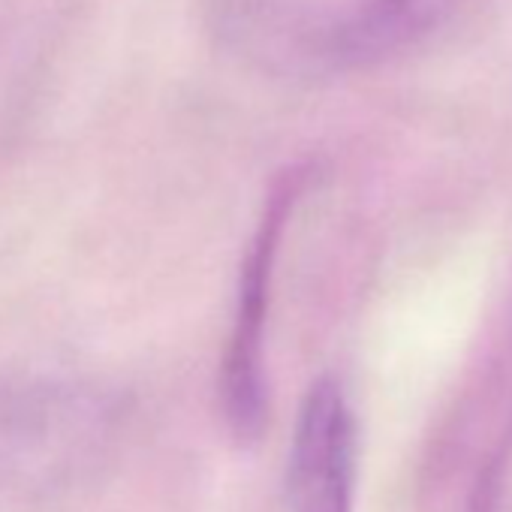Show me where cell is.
I'll use <instances>...</instances> for the list:
<instances>
[{
	"label": "cell",
	"mask_w": 512,
	"mask_h": 512,
	"mask_svg": "<svg viewBox=\"0 0 512 512\" xmlns=\"http://www.w3.org/2000/svg\"><path fill=\"white\" fill-rule=\"evenodd\" d=\"M470 0H205L211 37L275 79H338L401 61L446 34Z\"/></svg>",
	"instance_id": "1"
},
{
	"label": "cell",
	"mask_w": 512,
	"mask_h": 512,
	"mask_svg": "<svg viewBox=\"0 0 512 512\" xmlns=\"http://www.w3.org/2000/svg\"><path fill=\"white\" fill-rule=\"evenodd\" d=\"M359 476V422L338 377L326 374L302 398L290 458V512H353Z\"/></svg>",
	"instance_id": "4"
},
{
	"label": "cell",
	"mask_w": 512,
	"mask_h": 512,
	"mask_svg": "<svg viewBox=\"0 0 512 512\" xmlns=\"http://www.w3.org/2000/svg\"><path fill=\"white\" fill-rule=\"evenodd\" d=\"M509 458H512V431L503 437L500 449H494V455L488 458V464H485V470H482V476L470 494V512H497L500 509Z\"/></svg>",
	"instance_id": "5"
},
{
	"label": "cell",
	"mask_w": 512,
	"mask_h": 512,
	"mask_svg": "<svg viewBox=\"0 0 512 512\" xmlns=\"http://www.w3.org/2000/svg\"><path fill=\"white\" fill-rule=\"evenodd\" d=\"M115 410L91 389L0 383V494H34L88 473Z\"/></svg>",
	"instance_id": "2"
},
{
	"label": "cell",
	"mask_w": 512,
	"mask_h": 512,
	"mask_svg": "<svg viewBox=\"0 0 512 512\" xmlns=\"http://www.w3.org/2000/svg\"><path fill=\"white\" fill-rule=\"evenodd\" d=\"M308 187V169L281 175L263 205L247 253L241 260L235 314L229 344L220 368V404L229 434L250 446L263 437L269 422V383H266V320L272 302V278L281 253L284 229L296 202Z\"/></svg>",
	"instance_id": "3"
}]
</instances>
